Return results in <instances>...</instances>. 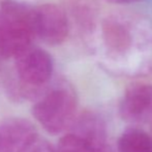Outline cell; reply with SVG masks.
Instances as JSON below:
<instances>
[{"label":"cell","instance_id":"obj_1","mask_svg":"<svg viewBox=\"0 0 152 152\" xmlns=\"http://www.w3.org/2000/svg\"><path fill=\"white\" fill-rule=\"evenodd\" d=\"M78 107L75 91L60 85L48 91L32 107V115L52 134H58L74 123Z\"/></svg>","mask_w":152,"mask_h":152},{"label":"cell","instance_id":"obj_2","mask_svg":"<svg viewBox=\"0 0 152 152\" xmlns=\"http://www.w3.org/2000/svg\"><path fill=\"white\" fill-rule=\"evenodd\" d=\"M15 60L16 72L21 84L40 88L52 77L54 69L53 58L42 49L31 46Z\"/></svg>","mask_w":152,"mask_h":152},{"label":"cell","instance_id":"obj_3","mask_svg":"<svg viewBox=\"0 0 152 152\" xmlns=\"http://www.w3.org/2000/svg\"><path fill=\"white\" fill-rule=\"evenodd\" d=\"M69 23L65 10L54 3L35 6L34 33L48 45L56 46L66 39Z\"/></svg>","mask_w":152,"mask_h":152},{"label":"cell","instance_id":"obj_4","mask_svg":"<svg viewBox=\"0 0 152 152\" xmlns=\"http://www.w3.org/2000/svg\"><path fill=\"white\" fill-rule=\"evenodd\" d=\"M120 115L127 122L139 123L152 117V85L130 87L120 102Z\"/></svg>","mask_w":152,"mask_h":152},{"label":"cell","instance_id":"obj_5","mask_svg":"<svg viewBox=\"0 0 152 152\" xmlns=\"http://www.w3.org/2000/svg\"><path fill=\"white\" fill-rule=\"evenodd\" d=\"M37 134L34 125L21 117H12L0 123V152H18Z\"/></svg>","mask_w":152,"mask_h":152},{"label":"cell","instance_id":"obj_6","mask_svg":"<svg viewBox=\"0 0 152 152\" xmlns=\"http://www.w3.org/2000/svg\"><path fill=\"white\" fill-rule=\"evenodd\" d=\"M74 124V132L92 145L96 152H102L106 140L104 124L99 117L92 113L83 114Z\"/></svg>","mask_w":152,"mask_h":152},{"label":"cell","instance_id":"obj_7","mask_svg":"<svg viewBox=\"0 0 152 152\" xmlns=\"http://www.w3.org/2000/svg\"><path fill=\"white\" fill-rule=\"evenodd\" d=\"M102 37L107 47L114 52H123L132 44V34L128 27L115 18H110L104 22Z\"/></svg>","mask_w":152,"mask_h":152},{"label":"cell","instance_id":"obj_8","mask_svg":"<svg viewBox=\"0 0 152 152\" xmlns=\"http://www.w3.org/2000/svg\"><path fill=\"white\" fill-rule=\"evenodd\" d=\"M97 4L94 0H70L69 10L77 26L84 32L93 30L97 18Z\"/></svg>","mask_w":152,"mask_h":152},{"label":"cell","instance_id":"obj_9","mask_svg":"<svg viewBox=\"0 0 152 152\" xmlns=\"http://www.w3.org/2000/svg\"><path fill=\"white\" fill-rule=\"evenodd\" d=\"M118 152H152V137L142 129L130 128L120 136Z\"/></svg>","mask_w":152,"mask_h":152},{"label":"cell","instance_id":"obj_10","mask_svg":"<svg viewBox=\"0 0 152 152\" xmlns=\"http://www.w3.org/2000/svg\"><path fill=\"white\" fill-rule=\"evenodd\" d=\"M55 152H96V150L81 137L68 134L59 140Z\"/></svg>","mask_w":152,"mask_h":152},{"label":"cell","instance_id":"obj_11","mask_svg":"<svg viewBox=\"0 0 152 152\" xmlns=\"http://www.w3.org/2000/svg\"><path fill=\"white\" fill-rule=\"evenodd\" d=\"M18 152H55V150L46 139L40 138L36 134L26 144L23 145Z\"/></svg>","mask_w":152,"mask_h":152},{"label":"cell","instance_id":"obj_12","mask_svg":"<svg viewBox=\"0 0 152 152\" xmlns=\"http://www.w3.org/2000/svg\"><path fill=\"white\" fill-rule=\"evenodd\" d=\"M111 3H117V4H123V3H132V2L140 1V0H107Z\"/></svg>","mask_w":152,"mask_h":152},{"label":"cell","instance_id":"obj_13","mask_svg":"<svg viewBox=\"0 0 152 152\" xmlns=\"http://www.w3.org/2000/svg\"><path fill=\"white\" fill-rule=\"evenodd\" d=\"M4 26H5V20H4V17H3V15H2V12H0V37H1V34L4 29ZM0 60H1V59H0Z\"/></svg>","mask_w":152,"mask_h":152}]
</instances>
